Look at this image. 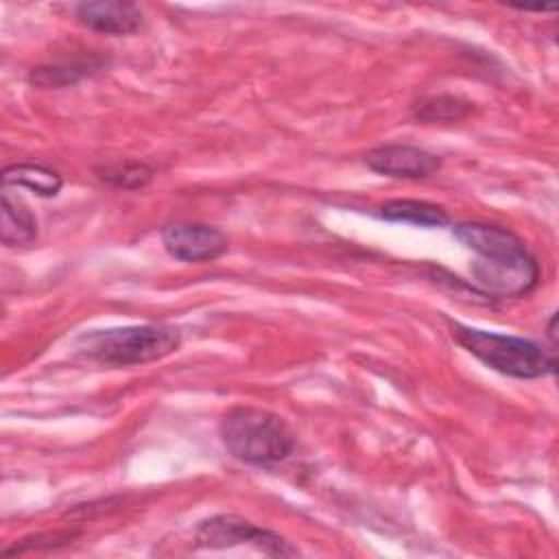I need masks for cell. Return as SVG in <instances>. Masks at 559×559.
<instances>
[{
  "instance_id": "6da1fadb",
  "label": "cell",
  "mask_w": 559,
  "mask_h": 559,
  "mask_svg": "<svg viewBox=\"0 0 559 559\" xmlns=\"http://www.w3.org/2000/svg\"><path fill=\"white\" fill-rule=\"evenodd\" d=\"M452 234L476 253L469 266L472 284L489 297H520L535 288L539 266L526 245L507 227L489 223H456Z\"/></svg>"
},
{
  "instance_id": "7a4b0ae2",
  "label": "cell",
  "mask_w": 559,
  "mask_h": 559,
  "mask_svg": "<svg viewBox=\"0 0 559 559\" xmlns=\"http://www.w3.org/2000/svg\"><path fill=\"white\" fill-rule=\"evenodd\" d=\"M181 343V332L166 323L94 330L76 338L74 347L87 360L131 367L170 356Z\"/></svg>"
},
{
  "instance_id": "3957f363",
  "label": "cell",
  "mask_w": 559,
  "mask_h": 559,
  "mask_svg": "<svg viewBox=\"0 0 559 559\" xmlns=\"http://www.w3.org/2000/svg\"><path fill=\"white\" fill-rule=\"evenodd\" d=\"M218 428L225 448L249 465H275L295 448L288 424L264 408L236 406L223 415Z\"/></svg>"
},
{
  "instance_id": "277c9868",
  "label": "cell",
  "mask_w": 559,
  "mask_h": 559,
  "mask_svg": "<svg viewBox=\"0 0 559 559\" xmlns=\"http://www.w3.org/2000/svg\"><path fill=\"white\" fill-rule=\"evenodd\" d=\"M452 336L489 369L511 378L533 380L552 373L557 367L555 356L528 338L467 328L461 323L452 325Z\"/></svg>"
},
{
  "instance_id": "5b68a950",
  "label": "cell",
  "mask_w": 559,
  "mask_h": 559,
  "mask_svg": "<svg viewBox=\"0 0 559 559\" xmlns=\"http://www.w3.org/2000/svg\"><path fill=\"white\" fill-rule=\"evenodd\" d=\"M197 542L207 548H227L236 544H253L266 555L286 557L297 550L277 533L255 526L253 522L238 515H212L201 520L197 526Z\"/></svg>"
},
{
  "instance_id": "8992f818",
  "label": "cell",
  "mask_w": 559,
  "mask_h": 559,
  "mask_svg": "<svg viewBox=\"0 0 559 559\" xmlns=\"http://www.w3.org/2000/svg\"><path fill=\"white\" fill-rule=\"evenodd\" d=\"M166 251L183 262L216 260L227 251V238L205 223H170L162 229Z\"/></svg>"
},
{
  "instance_id": "52a82bcc",
  "label": "cell",
  "mask_w": 559,
  "mask_h": 559,
  "mask_svg": "<svg viewBox=\"0 0 559 559\" xmlns=\"http://www.w3.org/2000/svg\"><path fill=\"white\" fill-rule=\"evenodd\" d=\"M365 164L386 177L400 179H426L439 170L441 159L435 153H428L417 146L406 144H386L371 148L365 155Z\"/></svg>"
},
{
  "instance_id": "ba28073f",
  "label": "cell",
  "mask_w": 559,
  "mask_h": 559,
  "mask_svg": "<svg viewBox=\"0 0 559 559\" xmlns=\"http://www.w3.org/2000/svg\"><path fill=\"white\" fill-rule=\"evenodd\" d=\"M76 17L83 26L105 35H129L142 24V11L133 2L98 0L76 4Z\"/></svg>"
},
{
  "instance_id": "9c48e42d",
  "label": "cell",
  "mask_w": 559,
  "mask_h": 559,
  "mask_svg": "<svg viewBox=\"0 0 559 559\" xmlns=\"http://www.w3.org/2000/svg\"><path fill=\"white\" fill-rule=\"evenodd\" d=\"M2 223H0V236L7 247H22L37 238V221L28 205L13 197L9 188L2 190Z\"/></svg>"
},
{
  "instance_id": "30bf717a",
  "label": "cell",
  "mask_w": 559,
  "mask_h": 559,
  "mask_svg": "<svg viewBox=\"0 0 559 559\" xmlns=\"http://www.w3.org/2000/svg\"><path fill=\"white\" fill-rule=\"evenodd\" d=\"M11 186L28 188L39 197H57L63 181L61 175L52 168L39 164H11L2 170V188Z\"/></svg>"
},
{
  "instance_id": "8fae6325",
  "label": "cell",
  "mask_w": 559,
  "mask_h": 559,
  "mask_svg": "<svg viewBox=\"0 0 559 559\" xmlns=\"http://www.w3.org/2000/svg\"><path fill=\"white\" fill-rule=\"evenodd\" d=\"M378 214L386 221L395 223H411V225H421V227H441L448 223V214L443 207L428 203V201H417V199H393L380 205Z\"/></svg>"
},
{
  "instance_id": "7c38bea8",
  "label": "cell",
  "mask_w": 559,
  "mask_h": 559,
  "mask_svg": "<svg viewBox=\"0 0 559 559\" xmlns=\"http://www.w3.org/2000/svg\"><path fill=\"white\" fill-rule=\"evenodd\" d=\"M472 111V105L454 94L426 96L415 105V118L421 122H452Z\"/></svg>"
},
{
  "instance_id": "4fadbf2b",
  "label": "cell",
  "mask_w": 559,
  "mask_h": 559,
  "mask_svg": "<svg viewBox=\"0 0 559 559\" xmlns=\"http://www.w3.org/2000/svg\"><path fill=\"white\" fill-rule=\"evenodd\" d=\"M96 175L116 188L138 190L153 179V168H148L142 162H114V164L98 166Z\"/></svg>"
},
{
  "instance_id": "5bb4252c",
  "label": "cell",
  "mask_w": 559,
  "mask_h": 559,
  "mask_svg": "<svg viewBox=\"0 0 559 559\" xmlns=\"http://www.w3.org/2000/svg\"><path fill=\"white\" fill-rule=\"evenodd\" d=\"M76 537V533L70 531H57V533H41V535H33V537H24L20 542H15L11 548L4 550V555H24V552H33V550H50L57 546H66L68 542H72Z\"/></svg>"
},
{
  "instance_id": "9a60e30c",
  "label": "cell",
  "mask_w": 559,
  "mask_h": 559,
  "mask_svg": "<svg viewBox=\"0 0 559 559\" xmlns=\"http://www.w3.org/2000/svg\"><path fill=\"white\" fill-rule=\"evenodd\" d=\"M85 74L83 68L79 66H50V68H37L31 72V83L41 85V87H50V85H66V83H74Z\"/></svg>"
}]
</instances>
